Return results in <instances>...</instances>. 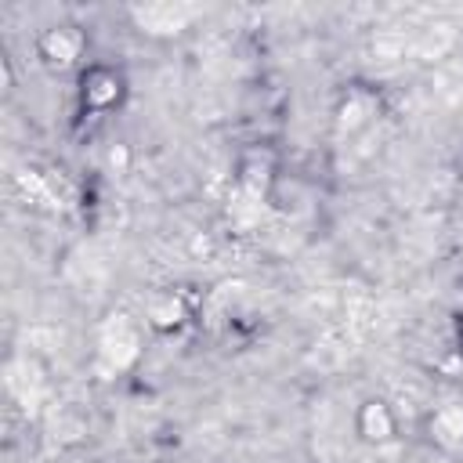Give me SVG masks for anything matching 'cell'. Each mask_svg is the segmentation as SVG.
<instances>
[{
    "label": "cell",
    "mask_w": 463,
    "mask_h": 463,
    "mask_svg": "<svg viewBox=\"0 0 463 463\" xmlns=\"http://www.w3.org/2000/svg\"><path fill=\"white\" fill-rule=\"evenodd\" d=\"M76 98H80V112L83 116H109L123 105L127 98V80L116 65H105V61H90L80 69V87H76Z\"/></svg>",
    "instance_id": "cell-1"
},
{
    "label": "cell",
    "mask_w": 463,
    "mask_h": 463,
    "mask_svg": "<svg viewBox=\"0 0 463 463\" xmlns=\"http://www.w3.org/2000/svg\"><path fill=\"white\" fill-rule=\"evenodd\" d=\"M36 58L54 69V72H69V69H83V58H87V33L72 22H58V25H47L40 36H36Z\"/></svg>",
    "instance_id": "cell-2"
},
{
    "label": "cell",
    "mask_w": 463,
    "mask_h": 463,
    "mask_svg": "<svg viewBox=\"0 0 463 463\" xmlns=\"http://www.w3.org/2000/svg\"><path fill=\"white\" fill-rule=\"evenodd\" d=\"M354 434L369 449H383L398 441V412L387 398H362L354 409Z\"/></svg>",
    "instance_id": "cell-3"
},
{
    "label": "cell",
    "mask_w": 463,
    "mask_h": 463,
    "mask_svg": "<svg viewBox=\"0 0 463 463\" xmlns=\"http://www.w3.org/2000/svg\"><path fill=\"white\" fill-rule=\"evenodd\" d=\"M184 318H188V307L177 293H163L148 304V322L156 329H177V326H184Z\"/></svg>",
    "instance_id": "cell-4"
},
{
    "label": "cell",
    "mask_w": 463,
    "mask_h": 463,
    "mask_svg": "<svg viewBox=\"0 0 463 463\" xmlns=\"http://www.w3.org/2000/svg\"><path fill=\"white\" fill-rule=\"evenodd\" d=\"M459 354H463V333H459Z\"/></svg>",
    "instance_id": "cell-5"
}]
</instances>
